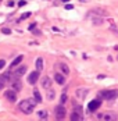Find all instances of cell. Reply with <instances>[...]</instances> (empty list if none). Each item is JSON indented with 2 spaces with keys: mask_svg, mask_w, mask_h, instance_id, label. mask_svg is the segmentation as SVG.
<instances>
[{
  "mask_svg": "<svg viewBox=\"0 0 118 121\" xmlns=\"http://www.w3.org/2000/svg\"><path fill=\"white\" fill-rule=\"evenodd\" d=\"M35 104H36V100H32V99H25L22 102H20V104H18V107L20 110L25 113V114H31L34 109H35Z\"/></svg>",
  "mask_w": 118,
  "mask_h": 121,
  "instance_id": "1",
  "label": "cell"
},
{
  "mask_svg": "<svg viewBox=\"0 0 118 121\" xmlns=\"http://www.w3.org/2000/svg\"><path fill=\"white\" fill-rule=\"evenodd\" d=\"M100 97H104L106 100H114L118 97V91L113 89V91H104V92H100L99 93Z\"/></svg>",
  "mask_w": 118,
  "mask_h": 121,
  "instance_id": "2",
  "label": "cell"
},
{
  "mask_svg": "<svg viewBox=\"0 0 118 121\" xmlns=\"http://www.w3.org/2000/svg\"><path fill=\"white\" fill-rule=\"evenodd\" d=\"M65 113H67V111H65V107H64L61 103H60V106H57V107L54 109V114H56V118H57V120H63V118L65 117Z\"/></svg>",
  "mask_w": 118,
  "mask_h": 121,
  "instance_id": "3",
  "label": "cell"
},
{
  "mask_svg": "<svg viewBox=\"0 0 118 121\" xmlns=\"http://www.w3.org/2000/svg\"><path fill=\"white\" fill-rule=\"evenodd\" d=\"M4 96L6 99L8 100V102H15L17 100V91H14V89H10V91H6L4 92Z\"/></svg>",
  "mask_w": 118,
  "mask_h": 121,
  "instance_id": "4",
  "label": "cell"
},
{
  "mask_svg": "<svg viewBox=\"0 0 118 121\" xmlns=\"http://www.w3.org/2000/svg\"><path fill=\"white\" fill-rule=\"evenodd\" d=\"M39 73L40 71H32V73L28 75V82L31 85H35L38 82V79H39Z\"/></svg>",
  "mask_w": 118,
  "mask_h": 121,
  "instance_id": "5",
  "label": "cell"
},
{
  "mask_svg": "<svg viewBox=\"0 0 118 121\" xmlns=\"http://www.w3.org/2000/svg\"><path fill=\"white\" fill-rule=\"evenodd\" d=\"M100 104H101V102H100L99 99H96V100H92V102L88 104V109H89V111H96V110L100 107Z\"/></svg>",
  "mask_w": 118,
  "mask_h": 121,
  "instance_id": "6",
  "label": "cell"
},
{
  "mask_svg": "<svg viewBox=\"0 0 118 121\" xmlns=\"http://www.w3.org/2000/svg\"><path fill=\"white\" fill-rule=\"evenodd\" d=\"M89 93V89H83V88H81V89H76V92H75V95H76V97L78 99H85L86 97V95Z\"/></svg>",
  "mask_w": 118,
  "mask_h": 121,
  "instance_id": "7",
  "label": "cell"
},
{
  "mask_svg": "<svg viewBox=\"0 0 118 121\" xmlns=\"http://www.w3.org/2000/svg\"><path fill=\"white\" fill-rule=\"evenodd\" d=\"M57 67L60 68V71L64 74V75H68V74H70V68H68V65H67L65 63H59Z\"/></svg>",
  "mask_w": 118,
  "mask_h": 121,
  "instance_id": "8",
  "label": "cell"
},
{
  "mask_svg": "<svg viewBox=\"0 0 118 121\" xmlns=\"http://www.w3.org/2000/svg\"><path fill=\"white\" fill-rule=\"evenodd\" d=\"M40 82H42V86H43L45 89H50V86H51V79H50V77H43Z\"/></svg>",
  "mask_w": 118,
  "mask_h": 121,
  "instance_id": "9",
  "label": "cell"
},
{
  "mask_svg": "<svg viewBox=\"0 0 118 121\" xmlns=\"http://www.w3.org/2000/svg\"><path fill=\"white\" fill-rule=\"evenodd\" d=\"M54 79H56V82L59 85H64L65 84V78H64V75H61L60 73H57L54 75Z\"/></svg>",
  "mask_w": 118,
  "mask_h": 121,
  "instance_id": "10",
  "label": "cell"
},
{
  "mask_svg": "<svg viewBox=\"0 0 118 121\" xmlns=\"http://www.w3.org/2000/svg\"><path fill=\"white\" fill-rule=\"evenodd\" d=\"M11 85H13V89H14V91H21V88H22V85H21V81H20V79H14Z\"/></svg>",
  "mask_w": 118,
  "mask_h": 121,
  "instance_id": "11",
  "label": "cell"
},
{
  "mask_svg": "<svg viewBox=\"0 0 118 121\" xmlns=\"http://www.w3.org/2000/svg\"><path fill=\"white\" fill-rule=\"evenodd\" d=\"M78 120H83V117L79 114V111H74L71 114V121H78Z\"/></svg>",
  "mask_w": 118,
  "mask_h": 121,
  "instance_id": "12",
  "label": "cell"
},
{
  "mask_svg": "<svg viewBox=\"0 0 118 121\" xmlns=\"http://www.w3.org/2000/svg\"><path fill=\"white\" fill-rule=\"evenodd\" d=\"M36 68H38V71H42V70H43V59H40V57H39V59H36Z\"/></svg>",
  "mask_w": 118,
  "mask_h": 121,
  "instance_id": "13",
  "label": "cell"
},
{
  "mask_svg": "<svg viewBox=\"0 0 118 121\" xmlns=\"http://www.w3.org/2000/svg\"><path fill=\"white\" fill-rule=\"evenodd\" d=\"M26 71V67L25 65H22V67H20V68H17V71H15V77H21V75H24V73Z\"/></svg>",
  "mask_w": 118,
  "mask_h": 121,
  "instance_id": "14",
  "label": "cell"
},
{
  "mask_svg": "<svg viewBox=\"0 0 118 121\" xmlns=\"http://www.w3.org/2000/svg\"><path fill=\"white\" fill-rule=\"evenodd\" d=\"M38 117H39V120H47V111H45V110L38 111Z\"/></svg>",
  "mask_w": 118,
  "mask_h": 121,
  "instance_id": "15",
  "label": "cell"
},
{
  "mask_svg": "<svg viewBox=\"0 0 118 121\" xmlns=\"http://www.w3.org/2000/svg\"><path fill=\"white\" fill-rule=\"evenodd\" d=\"M22 59H24V56H18V57H15V59H14V61L11 63V67H15V65H18V64L22 61Z\"/></svg>",
  "mask_w": 118,
  "mask_h": 121,
  "instance_id": "16",
  "label": "cell"
},
{
  "mask_svg": "<svg viewBox=\"0 0 118 121\" xmlns=\"http://www.w3.org/2000/svg\"><path fill=\"white\" fill-rule=\"evenodd\" d=\"M34 97H35V100H36V102H39V103L42 102V96H40L39 91H35V92H34Z\"/></svg>",
  "mask_w": 118,
  "mask_h": 121,
  "instance_id": "17",
  "label": "cell"
},
{
  "mask_svg": "<svg viewBox=\"0 0 118 121\" xmlns=\"http://www.w3.org/2000/svg\"><path fill=\"white\" fill-rule=\"evenodd\" d=\"M54 95H56V93H54V91H51V89H50V91L47 92V99H49V100H53V99H54Z\"/></svg>",
  "mask_w": 118,
  "mask_h": 121,
  "instance_id": "18",
  "label": "cell"
},
{
  "mask_svg": "<svg viewBox=\"0 0 118 121\" xmlns=\"http://www.w3.org/2000/svg\"><path fill=\"white\" fill-rule=\"evenodd\" d=\"M65 102H67V95L64 93V95H61V97H60V103H61V104H64Z\"/></svg>",
  "mask_w": 118,
  "mask_h": 121,
  "instance_id": "19",
  "label": "cell"
},
{
  "mask_svg": "<svg viewBox=\"0 0 118 121\" xmlns=\"http://www.w3.org/2000/svg\"><path fill=\"white\" fill-rule=\"evenodd\" d=\"M93 24H96V25L103 24V20H101V18H93Z\"/></svg>",
  "mask_w": 118,
  "mask_h": 121,
  "instance_id": "20",
  "label": "cell"
},
{
  "mask_svg": "<svg viewBox=\"0 0 118 121\" xmlns=\"http://www.w3.org/2000/svg\"><path fill=\"white\" fill-rule=\"evenodd\" d=\"M28 17H31V13L28 11V13H24L22 15H21V20H26Z\"/></svg>",
  "mask_w": 118,
  "mask_h": 121,
  "instance_id": "21",
  "label": "cell"
},
{
  "mask_svg": "<svg viewBox=\"0 0 118 121\" xmlns=\"http://www.w3.org/2000/svg\"><path fill=\"white\" fill-rule=\"evenodd\" d=\"M1 32H3V34H6V35H10V34H11V31H10L8 28H3V29H1Z\"/></svg>",
  "mask_w": 118,
  "mask_h": 121,
  "instance_id": "22",
  "label": "cell"
},
{
  "mask_svg": "<svg viewBox=\"0 0 118 121\" xmlns=\"http://www.w3.org/2000/svg\"><path fill=\"white\" fill-rule=\"evenodd\" d=\"M25 4H26V3H25V0H20V1H18V7H24Z\"/></svg>",
  "mask_w": 118,
  "mask_h": 121,
  "instance_id": "23",
  "label": "cell"
},
{
  "mask_svg": "<svg viewBox=\"0 0 118 121\" xmlns=\"http://www.w3.org/2000/svg\"><path fill=\"white\" fill-rule=\"evenodd\" d=\"M72 9H74L72 4H65V10H72Z\"/></svg>",
  "mask_w": 118,
  "mask_h": 121,
  "instance_id": "24",
  "label": "cell"
},
{
  "mask_svg": "<svg viewBox=\"0 0 118 121\" xmlns=\"http://www.w3.org/2000/svg\"><path fill=\"white\" fill-rule=\"evenodd\" d=\"M35 26H36V24L34 22V24H31V25H29V28H28V29H29V31H34V29H35Z\"/></svg>",
  "mask_w": 118,
  "mask_h": 121,
  "instance_id": "25",
  "label": "cell"
},
{
  "mask_svg": "<svg viewBox=\"0 0 118 121\" xmlns=\"http://www.w3.org/2000/svg\"><path fill=\"white\" fill-rule=\"evenodd\" d=\"M4 65H6V61H4V60H0V70H1Z\"/></svg>",
  "mask_w": 118,
  "mask_h": 121,
  "instance_id": "26",
  "label": "cell"
},
{
  "mask_svg": "<svg viewBox=\"0 0 118 121\" xmlns=\"http://www.w3.org/2000/svg\"><path fill=\"white\" fill-rule=\"evenodd\" d=\"M111 31H114L115 34H118V28L115 26V25H113V26H111Z\"/></svg>",
  "mask_w": 118,
  "mask_h": 121,
  "instance_id": "27",
  "label": "cell"
},
{
  "mask_svg": "<svg viewBox=\"0 0 118 121\" xmlns=\"http://www.w3.org/2000/svg\"><path fill=\"white\" fill-rule=\"evenodd\" d=\"M3 82H4V81L0 78V89H3V88H4V84H3Z\"/></svg>",
  "mask_w": 118,
  "mask_h": 121,
  "instance_id": "28",
  "label": "cell"
},
{
  "mask_svg": "<svg viewBox=\"0 0 118 121\" xmlns=\"http://www.w3.org/2000/svg\"><path fill=\"white\" fill-rule=\"evenodd\" d=\"M7 6H10V7H13V6H14V1H8V4H7Z\"/></svg>",
  "mask_w": 118,
  "mask_h": 121,
  "instance_id": "29",
  "label": "cell"
},
{
  "mask_svg": "<svg viewBox=\"0 0 118 121\" xmlns=\"http://www.w3.org/2000/svg\"><path fill=\"white\" fill-rule=\"evenodd\" d=\"M79 1H88V0H79Z\"/></svg>",
  "mask_w": 118,
  "mask_h": 121,
  "instance_id": "30",
  "label": "cell"
},
{
  "mask_svg": "<svg viewBox=\"0 0 118 121\" xmlns=\"http://www.w3.org/2000/svg\"><path fill=\"white\" fill-rule=\"evenodd\" d=\"M63 1H65V3H67V1H68V0H63Z\"/></svg>",
  "mask_w": 118,
  "mask_h": 121,
  "instance_id": "31",
  "label": "cell"
}]
</instances>
